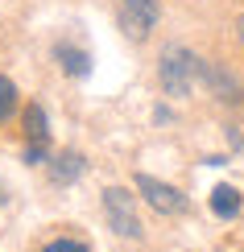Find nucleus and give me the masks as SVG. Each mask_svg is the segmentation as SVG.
<instances>
[{
    "label": "nucleus",
    "mask_w": 244,
    "mask_h": 252,
    "mask_svg": "<svg viewBox=\"0 0 244 252\" xmlns=\"http://www.w3.org/2000/svg\"><path fill=\"white\" fill-rule=\"evenodd\" d=\"M104 215H108V227L124 240H141V219H137V198L124 190V186H108L104 190Z\"/></svg>",
    "instance_id": "nucleus-2"
},
{
    "label": "nucleus",
    "mask_w": 244,
    "mask_h": 252,
    "mask_svg": "<svg viewBox=\"0 0 244 252\" xmlns=\"http://www.w3.org/2000/svg\"><path fill=\"white\" fill-rule=\"evenodd\" d=\"M0 203H4V190H0Z\"/></svg>",
    "instance_id": "nucleus-14"
},
{
    "label": "nucleus",
    "mask_w": 244,
    "mask_h": 252,
    "mask_svg": "<svg viewBox=\"0 0 244 252\" xmlns=\"http://www.w3.org/2000/svg\"><path fill=\"white\" fill-rule=\"evenodd\" d=\"M25 136L29 141H41V145L50 141V120H46V112H41V103H29L25 108Z\"/></svg>",
    "instance_id": "nucleus-9"
},
{
    "label": "nucleus",
    "mask_w": 244,
    "mask_h": 252,
    "mask_svg": "<svg viewBox=\"0 0 244 252\" xmlns=\"http://www.w3.org/2000/svg\"><path fill=\"white\" fill-rule=\"evenodd\" d=\"M13 112H17V87H13L8 75H0V124L13 116Z\"/></svg>",
    "instance_id": "nucleus-10"
},
{
    "label": "nucleus",
    "mask_w": 244,
    "mask_h": 252,
    "mask_svg": "<svg viewBox=\"0 0 244 252\" xmlns=\"http://www.w3.org/2000/svg\"><path fill=\"white\" fill-rule=\"evenodd\" d=\"M157 21H162V0H120V29H124V37L145 41L153 33Z\"/></svg>",
    "instance_id": "nucleus-3"
},
{
    "label": "nucleus",
    "mask_w": 244,
    "mask_h": 252,
    "mask_svg": "<svg viewBox=\"0 0 244 252\" xmlns=\"http://www.w3.org/2000/svg\"><path fill=\"white\" fill-rule=\"evenodd\" d=\"M203 66L207 62L186 46H166L162 58H157V79H162V91L174 99H186L195 91V83H203Z\"/></svg>",
    "instance_id": "nucleus-1"
},
{
    "label": "nucleus",
    "mask_w": 244,
    "mask_h": 252,
    "mask_svg": "<svg viewBox=\"0 0 244 252\" xmlns=\"http://www.w3.org/2000/svg\"><path fill=\"white\" fill-rule=\"evenodd\" d=\"M203 83H207V91H211L215 99H224V103H244V87L228 75L224 66H215V62H207V66H203Z\"/></svg>",
    "instance_id": "nucleus-5"
},
{
    "label": "nucleus",
    "mask_w": 244,
    "mask_h": 252,
    "mask_svg": "<svg viewBox=\"0 0 244 252\" xmlns=\"http://www.w3.org/2000/svg\"><path fill=\"white\" fill-rule=\"evenodd\" d=\"M236 33H240V41H244V17H240V21H236Z\"/></svg>",
    "instance_id": "nucleus-13"
},
{
    "label": "nucleus",
    "mask_w": 244,
    "mask_h": 252,
    "mask_svg": "<svg viewBox=\"0 0 244 252\" xmlns=\"http://www.w3.org/2000/svg\"><path fill=\"white\" fill-rule=\"evenodd\" d=\"M137 190H141V198L153 207V211H162V215H182L186 211V194L174 190L170 182H157V178H149V174H137Z\"/></svg>",
    "instance_id": "nucleus-4"
},
{
    "label": "nucleus",
    "mask_w": 244,
    "mask_h": 252,
    "mask_svg": "<svg viewBox=\"0 0 244 252\" xmlns=\"http://www.w3.org/2000/svg\"><path fill=\"white\" fill-rule=\"evenodd\" d=\"M83 157L79 153H62V157H54V161H50V178H54V182H75V178L83 174Z\"/></svg>",
    "instance_id": "nucleus-8"
},
{
    "label": "nucleus",
    "mask_w": 244,
    "mask_h": 252,
    "mask_svg": "<svg viewBox=\"0 0 244 252\" xmlns=\"http://www.w3.org/2000/svg\"><path fill=\"white\" fill-rule=\"evenodd\" d=\"M41 252H91L87 244H83V240H70V236H58V240H50L46 248Z\"/></svg>",
    "instance_id": "nucleus-11"
},
{
    "label": "nucleus",
    "mask_w": 244,
    "mask_h": 252,
    "mask_svg": "<svg viewBox=\"0 0 244 252\" xmlns=\"http://www.w3.org/2000/svg\"><path fill=\"white\" fill-rule=\"evenodd\" d=\"M54 58H58V66L67 70V75H75V79H83V75L91 70L87 50H79V46H58V50H54Z\"/></svg>",
    "instance_id": "nucleus-7"
},
{
    "label": "nucleus",
    "mask_w": 244,
    "mask_h": 252,
    "mask_svg": "<svg viewBox=\"0 0 244 252\" xmlns=\"http://www.w3.org/2000/svg\"><path fill=\"white\" fill-rule=\"evenodd\" d=\"M240 207H244V198H240L236 186L219 182L215 190H211V211H215L219 219H236V215H240Z\"/></svg>",
    "instance_id": "nucleus-6"
},
{
    "label": "nucleus",
    "mask_w": 244,
    "mask_h": 252,
    "mask_svg": "<svg viewBox=\"0 0 244 252\" xmlns=\"http://www.w3.org/2000/svg\"><path fill=\"white\" fill-rule=\"evenodd\" d=\"M25 161H29V165H41V161H46V145H41V141H29Z\"/></svg>",
    "instance_id": "nucleus-12"
}]
</instances>
